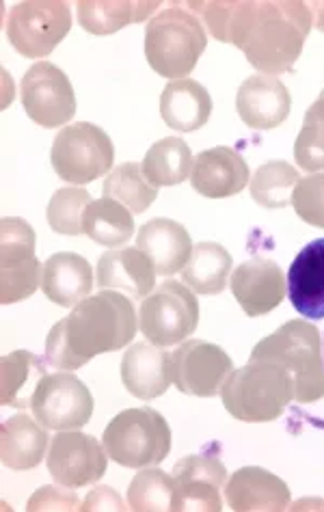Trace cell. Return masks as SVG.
Returning <instances> with one entry per match:
<instances>
[{"label":"cell","instance_id":"obj_1","mask_svg":"<svg viewBox=\"0 0 324 512\" xmlns=\"http://www.w3.org/2000/svg\"><path fill=\"white\" fill-rule=\"evenodd\" d=\"M312 31V11L303 0H227L223 44L245 52L247 61L268 76L288 72L301 57Z\"/></svg>","mask_w":324,"mask_h":512},{"label":"cell","instance_id":"obj_2","mask_svg":"<svg viewBox=\"0 0 324 512\" xmlns=\"http://www.w3.org/2000/svg\"><path fill=\"white\" fill-rule=\"evenodd\" d=\"M139 331L130 296L115 290L91 294L52 327L46 340L48 366L61 372L83 368L93 357L128 346Z\"/></svg>","mask_w":324,"mask_h":512},{"label":"cell","instance_id":"obj_3","mask_svg":"<svg viewBox=\"0 0 324 512\" xmlns=\"http://www.w3.org/2000/svg\"><path fill=\"white\" fill-rule=\"evenodd\" d=\"M251 359H268L294 381V400L312 404L324 398V359L320 331L307 320H290L255 344Z\"/></svg>","mask_w":324,"mask_h":512},{"label":"cell","instance_id":"obj_4","mask_svg":"<svg viewBox=\"0 0 324 512\" xmlns=\"http://www.w3.org/2000/svg\"><path fill=\"white\" fill-rule=\"evenodd\" d=\"M208 46V31L195 13L175 3L156 13L145 29V57L152 70L171 80L188 78Z\"/></svg>","mask_w":324,"mask_h":512},{"label":"cell","instance_id":"obj_5","mask_svg":"<svg viewBox=\"0 0 324 512\" xmlns=\"http://www.w3.org/2000/svg\"><path fill=\"white\" fill-rule=\"evenodd\" d=\"M227 413L240 422H273L294 400L292 376L268 359H249L229 374L221 389Z\"/></svg>","mask_w":324,"mask_h":512},{"label":"cell","instance_id":"obj_6","mask_svg":"<svg viewBox=\"0 0 324 512\" xmlns=\"http://www.w3.org/2000/svg\"><path fill=\"white\" fill-rule=\"evenodd\" d=\"M102 443L121 467L143 469L160 465L171 452V428L165 417L150 407L126 409L106 426Z\"/></svg>","mask_w":324,"mask_h":512},{"label":"cell","instance_id":"obj_7","mask_svg":"<svg viewBox=\"0 0 324 512\" xmlns=\"http://www.w3.org/2000/svg\"><path fill=\"white\" fill-rule=\"evenodd\" d=\"M52 169L70 184H89L113 171L115 147L108 134L89 121L65 126L52 143Z\"/></svg>","mask_w":324,"mask_h":512},{"label":"cell","instance_id":"obj_8","mask_svg":"<svg viewBox=\"0 0 324 512\" xmlns=\"http://www.w3.org/2000/svg\"><path fill=\"white\" fill-rule=\"evenodd\" d=\"M199 325V303L195 292L180 281L167 279L145 296L139 307L141 333L156 346L186 342Z\"/></svg>","mask_w":324,"mask_h":512},{"label":"cell","instance_id":"obj_9","mask_svg":"<svg viewBox=\"0 0 324 512\" xmlns=\"http://www.w3.org/2000/svg\"><path fill=\"white\" fill-rule=\"evenodd\" d=\"M5 31L22 57H48L72 31V7L65 0H24L9 11Z\"/></svg>","mask_w":324,"mask_h":512},{"label":"cell","instance_id":"obj_10","mask_svg":"<svg viewBox=\"0 0 324 512\" xmlns=\"http://www.w3.org/2000/svg\"><path fill=\"white\" fill-rule=\"evenodd\" d=\"M35 229L20 217L0 223V303L29 299L42 286L44 266L35 258Z\"/></svg>","mask_w":324,"mask_h":512},{"label":"cell","instance_id":"obj_11","mask_svg":"<svg viewBox=\"0 0 324 512\" xmlns=\"http://www.w3.org/2000/svg\"><path fill=\"white\" fill-rule=\"evenodd\" d=\"M20 100L37 126L59 128L76 115V93L70 78L48 61L35 63L20 83Z\"/></svg>","mask_w":324,"mask_h":512},{"label":"cell","instance_id":"obj_12","mask_svg":"<svg viewBox=\"0 0 324 512\" xmlns=\"http://www.w3.org/2000/svg\"><path fill=\"white\" fill-rule=\"evenodd\" d=\"M31 411L48 430H78L91 420L93 396L74 374H46L35 389Z\"/></svg>","mask_w":324,"mask_h":512},{"label":"cell","instance_id":"obj_13","mask_svg":"<svg viewBox=\"0 0 324 512\" xmlns=\"http://www.w3.org/2000/svg\"><path fill=\"white\" fill-rule=\"evenodd\" d=\"M234 363L221 346L206 340H186L171 355L173 385L186 396H219Z\"/></svg>","mask_w":324,"mask_h":512},{"label":"cell","instance_id":"obj_14","mask_svg":"<svg viewBox=\"0 0 324 512\" xmlns=\"http://www.w3.org/2000/svg\"><path fill=\"white\" fill-rule=\"evenodd\" d=\"M108 452L96 437L80 430H61L48 448V471L54 482L78 489L96 484L106 474Z\"/></svg>","mask_w":324,"mask_h":512},{"label":"cell","instance_id":"obj_15","mask_svg":"<svg viewBox=\"0 0 324 512\" xmlns=\"http://www.w3.org/2000/svg\"><path fill=\"white\" fill-rule=\"evenodd\" d=\"M171 512H221V487L227 482V467L216 454L186 456L173 467Z\"/></svg>","mask_w":324,"mask_h":512},{"label":"cell","instance_id":"obj_16","mask_svg":"<svg viewBox=\"0 0 324 512\" xmlns=\"http://www.w3.org/2000/svg\"><path fill=\"white\" fill-rule=\"evenodd\" d=\"M232 292L245 314L255 318L281 305L288 294V281L273 260L251 258L232 273Z\"/></svg>","mask_w":324,"mask_h":512},{"label":"cell","instance_id":"obj_17","mask_svg":"<svg viewBox=\"0 0 324 512\" xmlns=\"http://www.w3.org/2000/svg\"><path fill=\"white\" fill-rule=\"evenodd\" d=\"M236 109L249 128L273 130L288 119L292 98L277 76L253 74L236 93Z\"/></svg>","mask_w":324,"mask_h":512},{"label":"cell","instance_id":"obj_18","mask_svg":"<svg viewBox=\"0 0 324 512\" xmlns=\"http://www.w3.org/2000/svg\"><path fill=\"white\" fill-rule=\"evenodd\" d=\"M225 500L236 512H281L290 506V487L262 467H242L225 482Z\"/></svg>","mask_w":324,"mask_h":512},{"label":"cell","instance_id":"obj_19","mask_svg":"<svg viewBox=\"0 0 324 512\" xmlns=\"http://www.w3.org/2000/svg\"><path fill=\"white\" fill-rule=\"evenodd\" d=\"M249 182V165L232 147H212L201 152L191 173V184L208 199L238 195Z\"/></svg>","mask_w":324,"mask_h":512},{"label":"cell","instance_id":"obj_20","mask_svg":"<svg viewBox=\"0 0 324 512\" xmlns=\"http://www.w3.org/2000/svg\"><path fill=\"white\" fill-rule=\"evenodd\" d=\"M156 268L141 249H113L98 260L96 281L102 290L126 292L132 301H141L156 288Z\"/></svg>","mask_w":324,"mask_h":512},{"label":"cell","instance_id":"obj_21","mask_svg":"<svg viewBox=\"0 0 324 512\" xmlns=\"http://www.w3.org/2000/svg\"><path fill=\"white\" fill-rule=\"evenodd\" d=\"M288 296L292 307L307 320L324 318V238L301 249L288 271Z\"/></svg>","mask_w":324,"mask_h":512},{"label":"cell","instance_id":"obj_22","mask_svg":"<svg viewBox=\"0 0 324 512\" xmlns=\"http://www.w3.org/2000/svg\"><path fill=\"white\" fill-rule=\"evenodd\" d=\"M121 381L132 396L141 400L162 396L173 383L171 355L150 342L132 344L121 359Z\"/></svg>","mask_w":324,"mask_h":512},{"label":"cell","instance_id":"obj_23","mask_svg":"<svg viewBox=\"0 0 324 512\" xmlns=\"http://www.w3.org/2000/svg\"><path fill=\"white\" fill-rule=\"evenodd\" d=\"M137 249L150 258L158 275L171 277L184 271V266L191 260L193 240L182 223L152 219L139 229Z\"/></svg>","mask_w":324,"mask_h":512},{"label":"cell","instance_id":"obj_24","mask_svg":"<svg viewBox=\"0 0 324 512\" xmlns=\"http://www.w3.org/2000/svg\"><path fill=\"white\" fill-rule=\"evenodd\" d=\"M93 288L91 264L78 253H54L44 264L42 290L46 299L61 307H76Z\"/></svg>","mask_w":324,"mask_h":512},{"label":"cell","instance_id":"obj_25","mask_svg":"<svg viewBox=\"0 0 324 512\" xmlns=\"http://www.w3.org/2000/svg\"><path fill=\"white\" fill-rule=\"evenodd\" d=\"M160 115L173 130L195 132L208 124L212 98L208 89L193 78L173 80L160 96Z\"/></svg>","mask_w":324,"mask_h":512},{"label":"cell","instance_id":"obj_26","mask_svg":"<svg viewBox=\"0 0 324 512\" xmlns=\"http://www.w3.org/2000/svg\"><path fill=\"white\" fill-rule=\"evenodd\" d=\"M48 450V433L31 415H13L0 426V458L16 471L33 469Z\"/></svg>","mask_w":324,"mask_h":512},{"label":"cell","instance_id":"obj_27","mask_svg":"<svg viewBox=\"0 0 324 512\" xmlns=\"http://www.w3.org/2000/svg\"><path fill=\"white\" fill-rule=\"evenodd\" d=\"M160 7L158 0H80L78 22L91 35H113L128 24L145 22Z\"/></svg>","mask_w":324,"mask_h":512},{"label":"cell","instance_id":"obj_28","mask_svg":"<svg viewBox=\"0 0 324 512\" xmlns=\"http://www.w3.org/2000/svg\"><path fill=\"white\" fill-rule=\"evenodd\" d=\"M48 361L29 350H13L0 361V402L5 407H31L35 389L46 376Z\"/></svg>","mask_w":324,"mask_h":512},{"label":"cell","instance_id":"obj_29","mask_svg":"<svg viewBox=\"0 0 324 512\" xmlns=\"http://www.w3.org/2000/svg\"><path fill=\"white\" fill-rule=\"evenodd\" d=\"M232 275V255L219 242H199L193 247V255L182 271V284L197 294L214 296L227 286Z\"/></svg>","mask_w":324,"mask_h":512},{"label":"cell","instance_id":"obj_30","mask_svg":"<svg viewBox=\"0 0 324 512\" xmlns=\"http://www.w3.org/2000/svg\"><path fill=\"white\" fill-rule=\"evenodd\" d=\"M83 229L98 245L117 249L134 236L132 212L111 197L96 199L85 210Z\"/></svg>","mask_w":324,"mask_h":512},{"label":"cell","instance_id":"obj_31","mask_svg":"<svg viewBox=\"0 0 324 512\" xmlns=\"http://www.w3.org/2000/svg\"><path fill=\"white\" fill-rule=\"evenodd\" d=\"M141 169L156 188L182 184L193 173V152L184 139H162L147 150Z\"/></svg>","mask_w":324,"mask_h":512},{"label":"cell","instance_id":"obj_32","mask_svg":"<svg viewBox=\"0 0 324 512\" xmlns=\"http://www.w3.org/2000/svg\"><path fill=\"white\" fill-rule=\"evenodd\" d=\"M104 197L124 204L132 214H143L156 201L158 188L145 178L139 163H124L108 173L104 180Z\"/></svg>","mask_w":324,"mask_h":512},{"label":"cell","instance_id":"obj_33","mask_svg":"<svg viewBox=\"0 0 324 512\" xmlns=\"http://www.w3.org/2000/svg\"><path fill=\"white\" fill-rule=\"evenodd\" d=\"M301 175L286 160H270L255 171L251 180V197L264 208H286L292 204L294 188Z\"/></svg>","mask_w":324,"mask_h":512},{"label":"cell","instance_id":"obj_34","mask_svg":"<svg viewBox=\"0 0 324 512\" xmlns=\"http://www.w3.org/2000/svg\"><path fill=\"white\" fill-rule=\"evenodd\" d=\"M173 476L158 467L143 469L128 487V508L134 512H167L173 506Z\"/></svg>","mask_w":324,"mask_h":512},{"label":"cell","instance_id":"obj_35","mask_svg":"<svg viewBox=\"0 0 324 512\" xmlns=\"http://www.w3.org/2000/svg\"><path fill=\"white\" fill-rule=\"evenodd\" d=\"M294 160L305 171H324V89L305 113L294 143Z\"/></svg>","mask_w":324,"mask_h":512},{"label":"cell","instance_id":"obj_36","mask_svg":"<svg viewBox=\"0 0 324 512\" xmlns=\"http://www.w3.org/2000/svg\"><path fill=\"white\" fill-rule=\"evenodd\" d=\"M91 201L93 199L85 188H59V191L50 197V204L46 210V219L52 227V232L65 236L83 234V217Z\"/></svg>","mask_w":324,"mask_h":512},{"label":"cell","instance_id":"obj_37","mask_svg":"<svg viewBox=\"0 0 324 512\" xmlns=\"http://www.w3.org/2000/svg\"><path fill=\"white\" fill-rule=\"evenodd\" d=\"M292 208L305 223L324 229V171L299 180L292 195Z\"/></svg>","mask_w":324,"mask_h":512},{"label":"cell","instance_id":"obj_38","mask_svg":"<svg viewBox=\"0 0 324 512\" xmlns=\"http://www.w3.org/2000/svg\"><path fill=\"white\" fill-rule=\"evenodd\" d=\"M26 510L33 512H46V510H80V497L70 489L63 487V484H48V487L37 489L29 504H26Z\"/></svg>","mask_w":324,"mask_h":512},{"label":"cell","instance_id":"obj_39","mask_svg":"<svg viewBox=\"0 0 324 512\" xmlns=\"http://www.w3.org/2000/svg\"><path fill=\"white\" fill-rule=\"evenodd\" d=\"M126 508L128 506L124 504V500H121L119 493L111 487L93 489L85 497V502L80 504V510H85V512H93V510H119V512H124Z\"/></svg>","mask_w":324,"mask_h":512},{"label":"cell","instance_id":"obj_40","mask_svg":"<svg viewBox=\"0 0 324 512\" xmlns=\"http://www.w3.org/2000/svg\"><path fill=\"white\" fill-rule=\"evenodd\" d=\"M309 5V11H312V20H314V26L324 33V0H314V3H307Z\"/></svg>","mask_w":324,"mask_h":512},{"label":"cell","instance_id":"obj_41","mask_svg":"<svg viewBox=\"0 0 324 512\" xmlns=\"http://www.w3.org/2000/svg\"><path fill=\"white\" fill-rule=\"evenodd\" d=\"M322 359H324V340H322Z\"/></svg>","mask_w":324,"mask_h":512}]
</instances>
